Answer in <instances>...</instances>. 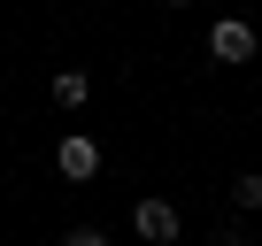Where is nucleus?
I'll return each instance as SVG.
<instances>
[{
    "instance_id": "nucleus-8",
    "label": "nucleus",
    "mask_w": 262,
    "mask_h": 246,
    "mask_svg": "<svg viewBox=\"0 0 262 246\" xmlns=\"http://www.w3.org/2000/svg\"><path fill=\"white\" fill-rule=\"evenodd\" d=\"M170 8H185V0H170Z\"/></svg>"
},
{
    "instance_id": "nucleus-5",
    "label": "nucleus",
    "mask_w": 262,
    "mask_h": 246,
    "mask_svg": "<svg viewBox=\"0 0 262 246\" xmlns=\"http://www.w3.org/2000/svg\"><path fill=\"white\" fill-rule=\"evenodd\" d=\"M231 200H239V208H262V169H247V177L231 185Z\"/></svg>"
},
{
    "instance_id": "nucleus-9",
    "label": "nucleus",
    "mask_w": 262,
    "mask_h": 246,
    "mask_svg": "<svg viewBox=\"0 0 262 246\" xmlns=\"http://www.w3.org/2000/svg\"><path fill=\"white\" fill-rule=\"evenodd\" d=\"M254 246H262V238H254Z\"/></svg>"
},
{
    "instance_id": "nucleus-6",
    "label": "nucleus",
    "mask_w": 262,
    "mask_h": 246,
    "mask_svg": "<svg viewBox=\"0 0 262 246\" xmlns=\"http://www.w3.org/2000/svg\"><path fill=\"white\" fill-rule=\"evenodd\" d=\"M62 246H108V238H100L93 223H77V231H62Z\"/></svg>"
},
{
    "instance_id": "nucleus-4",
    "label": "nucleus",
    "mask_w": 262,
    "mask_h": 246,
    "mask_svg": "<svg viewBox=\"0 0 262 246\" xmlns=\"http://www.w3.org/2000/svg\"><path fill=\"white\" fill-rule=\"evenodd\" d=\"M85 92H93L85 69H62V77H54V108H85Z\"/></svg>"
},
{
    "instance_id": "nucleus-1",
    "label": "nucleus",
    "mask_w": 262,
    "mask_h": 246,
    "mask_svg": "<svg viewBox=\"0 0 262 246\" xmlns=\"http://www.w3.org/2000/svg\"><path fill=\"white\" fill-rule=\"evenodd\" d=\"M54 169H62L70 185H85V177H100V139H85V131H70V139L54 146Z\"/></svg>"
},
{
    "instance_id": "nucleus-7",
    "label": "nucleus",
    "mask_w": 262,
    "mask_h": 246,
    "mask_svg": "<svg viewBox=\"0 0 262 246\" xmlns=\"http://www.w3.org/2000/svg\"><path fill=\"white\" fill-rule=\"evenodd\" d=\"M216 246H254V238H247V231H231V223H224V231H216Z\"/></svg>"
},
{
    "instance_id": "nucleus-2",
    "label": "nucleus",
    "mask_w": 262,
    "mask_h": 246,
    "mask_svg": "<svg viewBox=\"0 0 262 246\" xmlns=\"http://www.w3.org/2000/svg\"><path fill=\"white\" fill-rule=\"evenodd\" d=\"M131 231H139L147 246H170L178 238V208L170 200H139V208H131Z\"/></svg>"
},
{
    "instance_id": "nucleus-3",
    "label": "nucleus",
    "mask_w": 262,
    "mask_h": 246,
    "mask_svg": "<svg viewBox=\"0 0 262 246\" xmlns=\"http://www.w3.org/2000/svg\"><path fill=\"white\" fill-rule=\"evenodd\" d=\"M208 54H216V62H254V23L224 16V23L208 31Z\"/></svg>"
}]
</instances>
